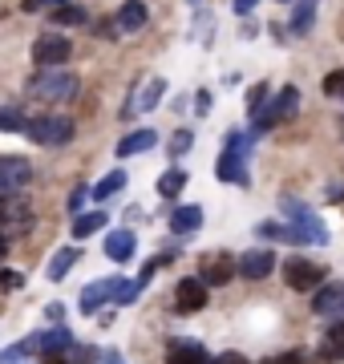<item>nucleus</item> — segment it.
Instances as JSON below:
<instances>
[{
    "mask_svg": "<svg viewBox=\"0 0 344 364\" xmlns=\"http://www.w3.org/2000/svg\"><path fill=\"white\" fill-rule=\"evenodd\" d=\"M247 142H252V138H243V134H227L223 154H219V162H215V174H219L223 182L247 186V166H243V158H247Z\"/></svg>",
    "mask_w": 344,
    "mask_h": 364,
    "instance_id": "nucleus-1",
    "label": "nucleus"
},
{
    "mask_svg": "<svg viewBox=\"0 0 344 364\" xmlns=\"http://www.w3.org/2000/svg\"><path fill=\"white\" fill-rule=\"evenodd\" d=\"M25 134L33 138L37 146H65L73 138V122L61 114H49V117H28Z\"/></svg>",
    "mask_w": 344,
    "mask_h": 364,
    "instance_id": "nucleus-2",
    "label": "nucleus"
},
{
    "mask_svg": "<svg viewBox=\"0 0 344 364\" xmlns=\"http://www.w3.org/2000/svg\"><path fill=\"white\" fill-rule=\"evenodd\" d=\"M324 279H328V272H324V263H316V259L291 255V259L284 263V284H288L291 291H312V287H320Z\"/></svg>",
    "mask_w": 344,
    "mask_h": 364,
    "instance_id": "nucleus-3",
    "label": "nucleus"
},
{
    "mask_svg": "<svg viewBox=\"0 0 344 364\" xmlns=\"http://www.w3.org/2000/svg\"><path fill=\"white\" fill-rule=\"evenodd\" d=\"M296 109H300V90H296V85H284V90L272 97V105L255 117V134H264V130H272V126H279V122H288Z\"/></svg>",
    "mask_w": 344,
    "mask_h": 364,
    "instance_id": "nucleus-4",
    "label": "nucleus"
},
{
    "mask_svg": "<svg viewBox=\"0 0 344 364\" xmlns=\"http://www.w3.org/2000/svg\"><path fill=\"white\" fill-rule=\"evenodd\" d=\"M28 90L45 102H69V97H77V77L73 73H37L28 81Z\"/></svg>",
    "mask_w": 344,
    "mask_h": 364,
    "instance_id": "nucleus-5",
    "label": "nucleus"
},
{
    "mask_svg": "<svg viewBox=\"0 0 344 364\" xmlns=\"http://www.w3.org/2000/svg\"><path fill=\"white\" fill-rule=\"evenodd\" d=\"M69 57H73V41L61 37V33H45V37L33 41V61L45 69H57V65H65Z\"/></svg>",
    "mask_w": 344,
    "mask_h": 364,
    "instance_id": "nucleus-6",
    "label": "nucleus"
},
{
    "mask_svg": "<svg viewBox=\"0 0 344 364\" xmlns=\"http://www.w3.org/2000/svg\"><path fill=\"white\" fill-rule=\"evenodd\" d=\"M207 299H211V287L203 284L199 275H186V279H178V287H174V308L183 316H199L203 308H207Z\"/></svg>",
    "mask_w": 344,
    "mask_h": 364,
    "instance_id": "nucleus-7",
    "label": "nucleus"
},
{
    "mask_svg": "<svg viewBox=\"0 0 344 364\" xmlns=\"http://www.w3.org/2000/svg\"><path fill=\"white\" fill-rule=\"evenodd\" d=\"M199 279L207 287H227L235 279V259H231V251H207L199 259Z\"/></svg>",
    "mask_w": 344,
    "mask_h": 364,
    "instance_id": "nucleus-8",
    "label": "nucleus"
},
{
    "mask_svg": "<svg viewBox=\"0 0 344 364\" xmlns=\"http://www.w3.org/2000/svg\"><path fill=\"white\" fill-rule=\"evenodd\" d=\"M28 182H33V162L16 154L0 158V195H21Z\"/></svg>",
    "mask_w": 344,
    "mask_h": 364,
    "instance_id": "nucleus-9",
    "label": "nucleus"
},
{
    "mask_svg": "<svg viewBox=\"0 0 344 364\" xmlns=\"http://www.w3.org/2000/svg\"><path fill=\"white\" fill-rule=\"evenodd\" d=\"M276 272V251H247L243 259H235V275H243V279H252V284H259V279H267V275Z\"/></svg>",
    "mask_w": 344,
    "mask_h": 364,
    "instance_id": "nucleus-10",
    "label": "nucleus"
},
{
    "mask_svg": "<svg viewBox=\"0 0 344 364\" xmlns=\"http://www.w3.org/2000/svg\"><path fill=\"white\" fill-rule=\"evenodd\" d=\"M312 312L324 316V320H340L344 316V284H332V279H324V284L316 287V296H312Z\"/></svg>",
    "mask_w": 344,
    "mask_h": 364,
    "instance_id": "nucleus-11",
    "label": "nucleus"
},
{
    "mask_svg": "<svg viewBox=\"0 0 344 364\" xmlns=\"http://www.w3.org/2000/svg\"><path fill=\"white\" fill-rule=\"evenodd\" d=\"M166 364H211V356H207L199 340H171L166 344Z\"/></svg>",
    "mask_w": 344,
    "mask_h": 364,
    "instance_id": "nucleus-12",
    "label": "nucleus"
},
{
    "mask_svg": "<svg viewBox=\"0 0 344 364\" xmlns=\"http://www.w3.org/2000/svg\"><path fill=\"white\" fill-rule=\"evenodd\" d=\"M134 251H138V239H134L130 227H118V231L106 235V255H109L114 263H130Z\"/></svg>",
    "mask_w": 344,
    "mask_h": 364,
    "instance_id": "nucleus-13",
    "label": "nucleus"
},
{
    "mask_svg": "<svg viewBox=\"0 0 344 364\" xmlns=\"http://www.w3.org/2000/svg\"><path fill=\"white\" fill-rule=\"evenodd\" d=\"M291 21H288V33L291 37H308L312 25H316V0H291Z\"/></svg>",
    "mask_w": 344,
    "mask_h": 364,
    "instance_id": "nucleus-14",
    "label": "nucleus"
},
{
    "mask_svg": "<svg viewBox=\"0 0 344 364\" xmlns=\"http://www.w3.org/2000/svg\"><path fill=\"white\" fill-rule=\"evenodd\" d=\"M146 16H150V13H146L142 0H126V4L118 9V16H114V21H118L122 33H138V28L146 25Z\"/></svg>",
    "mask_w": 344,
    "mask_h": 364,
    "instance_id": "nucleus-15",
    "label": "nucleus"
},
{
    "mask_svg": "<svg viewBox=\"0 0 344 364\" xmlns=\"http://www.w3.org/2000/svg\"><path fill=\"white\" fill-rule=\"evenodd\" d=\"M158 146V134L154 130H134L118 142V158H130V154H142V150H154Z\"/></svg>",
    "mask_w": 344,
    "mask_h": 364,
    "instance_id": "nucleus-16",
    "label": "nucleus"
},
{
    "mask_svg": "<svg viewBox=\"0 0 344 364\" xmlns=\"http://www.w3.org/2000/svg\"><path fill=\"white\" fill-rule=\"evenodd\" d=\"M69 348H77V340H73L69 328H53V332H41L37 336V352H69Z\"/></svg>",
    "mask_w": 344,
    "mask_h": 364,
    "instance_id": "nucleus-17",
    "label": "nucleus"
},
{
    "mask_svg": "<svg viewBox=\"0 0 344 364\" xmlns=\"http://www.w3.org/2000/svg\"><path fill=\"white\" fill-rule=\"evenodd\" d=\"M203 227V207H174L171 215V231L174 235H190Z\"/></svg>",
    "mask_w": 344,
    "mask_h": 364,
    "instance_id": "nucleus-18",
    "label": "nucleus"
},
{
    "mask_svg": "<svg viewBox=\"0 0 344 364\" xmlns=\"http://www.w3.org/2000/svg\"><path fill=\"white\" fill-rule=\"evenodd\" d=\"M320 356H324V360H344V316L328 324V332H324V348H320Z\"/></svg>",
    "mask_w": 344,
    "mask_h": 364,
    "instance_id": "nucleus-19",
    "label": "nucleus"
},
{
    "mask_svg": "<svg viewBox=\"0 0 344 364\" xmlns=\"http://www.w3.org/2000/svg\"><path fill=\"white\" fill-rule=\"evenodd\" d=\"M77 259H81V251H77V247H61V251L53 255V259H49V267H45V275H49V279L57 284V279H65V275H69V267H73Z\"/></svg>",
    "mask_w": 344,
    "mask_h": 364,
    "instance_id": "nucleus-20",
    "label": "nucleus"
},
{
    "mask_svg": "<svg viewBox=\"0 0 344 364\" xmlns=\"http://www.w3.org/2000/svg\"><path fill=\"white\" fill-rule=\"evenodd\" d=\"M106 210H85V215H77V219H73V239H90L93 231H102V227H106Z\"/></svg>",
    "mask_w": 344,
    "mask_h": 364,
    "instance_id": "nucleus-21",
    "label": "nucleus"
},
{
    "mask_svg": "<svg viewBox=\"0 0 344 364\" xmlns=\"http://www.w3.org/2000/svg\"><path fill=\"white\" fill-rule=\"evenodd\" d=\"M122 186H126V174H122V170H109L106 178L97 182V186H90V195L97 198V203H106V198H114V195H118Z\"/></svg>",
    "mask_w": 344,
    "mask_h": 364,
    "instance_id": "nucleus-22",
    "label": "nucleus"
},
{
    "mask_svg": "<svg viewBox=\"0 0 344 364\" xmlns=\"http://www.w3.org/2000/svg\"><path fill=\"white\" fill-rule=\"evenodd\" d=\"M183 186H186V170L174 166V170H166V174L158 178V195H162V198H174Z\"/></svg>",
    "mask_w": 344,
    "mask_h": 364,
    "instance_id": "nucleus-23",
    "label": "nucleus"
},
{
    "mask_svg": "<svg viewBox=\"0 0 344 364\" xmlns=\"http://www.w3.org/2000/svg\"><path fill=\"white\" fill-rule=\"evenodd\" d=\"M102 304H109V296L102 291V279H97V284H90L85 291H81V312H85V316H93L97 308H102Z\"/></svg>",
    "mask_w": 344,
    "mask_h": 364,
    "instance_id": "nucleus-24",
    "label": "nucleus"
},
{
    "mask_svg": "<svg viewBox=\"0 0 344 364\" xmlns=\"http://www.w3.org/2000/svg\"><path fill=\"white\" fill-rule=\"evenodd\" d=\"M28 117L21 114V109H0V130L4 134H25Z\"/></svg>",
    "mask_w": 344,
    "mask_h": 364,
    "instance_id": "nucleus-25",
    "label": "nucleus"
},
{
    "mask_svg": "<svg viewBox=\"0 0 344 364\" xmlns=\"http://www.w3.org/2000/svg\"><path fill=\"white\" fill-rule=\"evenodd\" d=\"M53 21H57V25H85L90 16H85V9H81V4H61V9L53 13Z\"/></svg>",
    "mask_w": 344,
    "mask_h": 364,
    "instance_id": "nucleus-26",
    "label": "nucleus"
},
{
    "mask_svg": "<svg viewBox=\"0 0 344 364\" xmlns=\"http://www.w3.org/2000/svg\"><path fill=\"white\" fill-rule=\"evenodd\" d=\"M162 90H166V81L154 77L150 85H146V93H142V102H138V109H154V105L162 102Z\"/></svg>",
    "mask_w": 344,
    "mask_h": 364,
    "instance_id": "nucleus-27",
    "label": "nucleus"
},
{
    "mask_svg": "<svg viewBox=\"0 0 344 364\" xmlns=\"http://www.w3.org/2000/svg\"><path fill=\"white\" fill-rule=\"evenodd\" d=\"M344 93V69H332L324 77V97H340Z\"/></svg>",
    "mask_w": 344,
    "mask_h": 364,
    "instance_id": "nucleus-28",
    "label": "nucleus"
},
{
    "mask_svg": "<svg viewBox=\"0 0 344 364\" xmlns=\"http://www.w3.org/2000/svg\"><path fill=\"white\" fill-rule=\"evenodd\" d=\"M93 33H97V37H106V41H114L122 28H118V21H114V16H102V21L93 25Z\"/></svg>",
    "mask_w": 344,
    "mask_h": 364,
    "instance_id": "nucleus-29",
    "label": "nucleus"
},
{
    "mask_svg": "<svg viewBox=\"0 0 344 364\" xmlns=\"http://www.w3.org/2000/svg\"><path fill=\"white\" fill-rule=\"evenodd\" d=\"M267 102V85H252V93H247V109L252 114H259V105Z\"/></svg>",
    "mask_w": 344,
    "mask_h": 364,
    "instance_id": "nucleus-30",
    "label": "nucleus"
},
{
    "mask_svg": "<svg viewBox=\"0 0 344 364\" xmlns=\"http://www.w3.org/2000/svg\"><path fill=\"white\" fill-rule=\"evenodd\" d=\"M186 150H190V130H178L171 138V154L178 158V154H186Z\"/></svg>",
    "mask_w": 344,
    "mask_h": 364,
    "instance_id": "nucleus-31",
    "label": "nucleus"
},
{
    "mask_svg": "<svg viewBox=\"0 0 344 364\" xmlns=\"http://www.w3.org/2000/svg\"><path fill=\"white\" fill-rule=\"evenodd\" d=\"M0 287H4V291H21V287H25V279H21L16 272H4V267H0Z\"/></svg>",
    "mask_w": 344,
    "mask_h": 364,
    "instance_id": "nucleus-32",
    "label": "nucleus"
},
{
    "mask_svg": "<svg viewBox=\"0 0 344 364\" xmlns=\"http://www.w3.org/2000/svg\"><path fill=\"white\" fill-rule=\"evenodd\" d=\"M259 364H304V356L300 352H276V356H267V360Z\"/></svg>",
    "mask_w": 344,
    "mask_h": 364,
    "instance_id": "nucleus-33",
    "label": "nucleus"
},
{
    "mask_svg": "<svg viewBox=\"0 0 344 364\" xmlns=\"http://www.w3.org/2000/svg\"><path fill=\"white\" fill-rule=\"evenodd\" d=\"M255 235H259V239H284V227H279V223H259Z\"/></svg>",
    "mask_w": 344,
    "mask_h": 364,
    "instance_id": "nucleus-34",
    "label": "nucleus"
},
{
    "mask_svg": "<svg viewBox=\"0 0 344 364\" xmlns=\"http://www.w3.org/2000/svg\"><path fill=\"white\" fill-rule=\"evenodd\" d=\"M211 364H247V356H243V352H223V356L211 360Z\"/></svg>",
    "mask_w": 344,
    "mask_h": 364,
    "instance_id": "nucleus-35",
    "label": "nucleus"
},
{
    "mask_svg": "<svg viewBox=\"0 0 344 364\" xmlns=\"http://www.w3.org/2000/svg\"><path fill=\"white\" fill-rule=\"evenodd\" d=\"M195 109H199V114H207V109H211V93H207V90L195 93Z\"/></svg>",
    "mask_w": 344,
    "mask_h": 364,
    "instance_id": "nucleus-36",
    "label": "nucleus"
},
{
    "mask_svg": "<svg viewBox=\"0 0 344 364\" xmlns=\"http://www.w3.org/2000/svg\"><path fill=\"white\" fill-rule=\"evenodd\" d=\"M45 4H69V0H25V13H37Z\"/></svg>",
    "mask_w": 344,
    "mask_h": 364,
    "instance_id": "nucleus-37",
    "label": "nucleus"
},
{
    "mask_svg": "<svg viewBox=\"0 0 344 364\" xmlns=\"http://www.w3.org/2000/svg\"><path fill=\"white\" fill-rule=\"evenodd\" d=\"M85 195H90V191H85V186H77V191H73V195H69V210H77L81 203H85Z\"/></svg>",
    "mask_w": 344,
    "mask_h": 364,
    "instance_id": "nucleus-38",
    "label": "nucleus"
},
{
    "mask_svg": "<svg viewBox=\"0 0 344 364\" xmlns=\"http://www.w3.org/2000/svg\"><path fill=\"white\" fill-rule=\"evenodd\" d=\"M45 316H49V320H53V324H57V320L65 316V308H61V304H49V308H45Z\"/></svg>",
    "mask_w": 344,
    "mask_h": 364,
    "instance_id": "nucleus-39",
    "label": "nucleus"
},
{
    "mask_svg": "<svg viewBox=\"0 0 344 364\" xmlns=\"http://www.w3.org/2000/svg\"><path fill=\"white\" fill-rule=\"evenodd\" d=\"M255 4H259V0H235V13H252Z\"/></svg>",
    "mask_w": 344,
    "mask_h": 364,
    "instance_id": "nucleus-40",
    "label": "nucleus"
},
{
    "mask_svg": "<svg viewBox=\"0 0 344 364\" xmlns=\"http://www.w3.org/2000/svg\"><path fill=\"white\" fill-rule=\"evenodd\" d=\"M102 364H122V356H114V352H109V356H106Z\"/></svg>",
    "mask_w": 344,
    "mask_h": 364,
    "instance_id": "nucleus-41",
    "label": "nucleus"
},
{
    "mask_svg": "<svg viewBox=\"0 0 344 364\" xmlns=\"http://www.w3.org/2000/svg\"><path fill=\"white\" fill-rule=\"evenodd\" d=\"M0 255H4V239H0Z\"/></svg>",
    "mask_w": 344,
    "mask_h": 364,
    "instance_id": "nucleus-42",
    "label": "nucleus"
},
{
    "mask_svg": "<svg viewBox=\"0 0 344 364\" xmlns=\"http://www.w3.org/2000/svg\"><path fill=\"white\" fill-rule=\"evenodd\" d=\"M284 4H291V0H284Z\"/></svg>",
    "mask_w": 344,
    "mask_h": 364,
    "instance_id": "nucleus-43",
    "label": "nucleus"
},
{
    "mask_svg": "<svg viewBox=\"0 0 344 364\" xmlns=\"http://www.w3.org/2000/svg\"><path fill=\"white\" fill-rule=\"evenodd\" d=\"M340 97H344V93H340Z\"/></svg>",
    "mask_w": 344,
    "mask_h": 364,
    "instance_id": "nucleus-44",
    "label": "nucleus"
}]
</instances>
